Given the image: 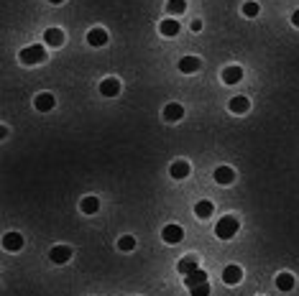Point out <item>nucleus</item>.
<instances>
[{"label": "nucleus", "mask_w": 299, "mask_h": 296, "mask_svg": "<svg viewBox=\"0 0 299 296\" xmlns=\"http://www.w3.org/2000/svg\"><path fill=\"white\" fill-rule=\"evenodd\" d=\"M199 266H197V258L194 255H187V258H182L179 263H176V271L182 273V276H190L192 271H197Z\"/></svg>", "instance_id": "f3484780"}, {"label": "nucleus", "mask_w": 299, "mask_h": 296, "mask_svg": "<svg viewBox=\"0 0 299 296\" xmlns=\"http://www.w3.org/2000/svg\"><path fill=\"white\" fill-rule=\"evenodd\" d=\"M43 43H46V46H62V43H64V31L62 28H57V26H54V28H46V31H43Z\"/></svg>", "instance_id": "9b49d317"}, {"label": "nucleus", "mask_w": 299, "mask_h": 296, "mask_svg": "<svg viewBox=\"0 0 299 296\" xmlns=\"http://www.w3.org/2000/svg\"><path fill=\"white\" fill-rule=\"evenodd\" d=\"M243 16H246V18H256L258 16V10H261V5L256 3V0H248V3H243Z\"/></svg>", "instance_id": "b1692460"}, {"label": "nucleus", "mask_w": 299, "mask_h": 296, "mask_svg": "<svg viewBox=\"0 0 299 296\" xmlns=\"http://www.w3.org/2000/svg\"><path fill=\"white\" fill-rule=\"evenodd\" d=\"M202 281H207V271L197 268V271H192V273H190V276H184V286H187V289H192V286H197V283H202Z\"/></svg>", "instance_id": "aec40b11"}, {"label": "nucleus", "mask_w": 299, "mask_h": 296, "mask_svg": "<svg viewBox=\"0 0 299 296\" xmlns=\"http://www.w3.org/2000/svg\"><path fill=\"white\" fill-rule=\"evenodd\" d=\"M3 248L8 250V253H18L21 248H23V235L16 233V230H10L3 235Z\"/></svg>", "instance_id": "39448f33"}, {"label": "nucleus", "mask_w": 299, "mask_h": 296, "mask_svg": "<svg viewBox=\"0 0 299 296\" xmlns=\"http://www.w3.org/2000/svg\"><path fill=\"white\" fill-rule=\"evenodd\" d=\"M238 230H240V222L235 217H230V214L215 225V235L220 237V240H230V237H235Z\"/></svg>", "instance_id": "f03ea898"}, {"label": "nucleus", "mask_w": 299, "mask_h": 296, "mask_svg": "<svg viewBox=\"0 0 299 296\" xmlns=\"http://www.w3.org/2000/svg\"><path fill=\"white\" fill-rule=\"evenodd\" d=\"M243 281V268L235 266V263H230L223 268V283H228V286H238V283Z\"/></svg>", "instance_id": "423d86ee"}, {"label": "nucleus", "mask_w": 299, "mask_h": 296, "mask_svg": "<svg viewBox=\"0 0 299 296\" xmlns=\"http://www.w3.org/2000/svg\"><path fill=\"white\" fill-rule=\"evenodd\" d=\"M215 181L217 184H233L235 181V171L230 166H217L215 169Z\"/></svg>", "instance_id": "2eb2a0df"}, {"label": "nucleus", "mask_w": 299, "mask_h": 296, "mask_svg": "<svg viewBox=\"0 0 299 296\" xmlns=\"http://www.w3.org/2000/svg\"><path fill=\"white\" fill-rule=\"evenodd\" d=\"M190 294H192V296H210V283H207V281L197 283V286L190 289Z\"/></svg>", "instance_id": "a878e982"}, {"label": "nucleus", "mask_w": 299, "mask_h": 296, "mask_svg": "<svg viewBox=\"0 0 299 296\" xmlns=\"http://www.w3.org/2000/svg\"><path fill=\"white\" fill-rule=\"evenodd\" d=\"M100 95H105V97H118L120 95V79L115 77H107L100 82Z\"/></svg>", "instance_id": "6e6552de"}, {"label": "nucleus", "mask_w": 299, "mask_h": 296, "mask_svg": "<svg viewBox=\"0 0 299 296\" xmlns=\"http://www.w3.org/2000/svg\"><path fill=\"white\" fill-rule=\"evenodd\" d=\"M161 240L169 243V245H176V243L184 240V230H182L179 225H166L164 230H161Z\"/></svg>", "instance_id": "7ed1b4c3"}, {"label": "nucleus", "mask_w": 299, "mask_h": 296, "mask_svg": "<svg viewBox=\"0 0 299 296\" xmlns=\"http://www.w3.org/2000/svg\"><path fill=\"white\" fill-rule=\"evenodd\" d=\"M18 59L33 66V64H41V62H46V46H39V43H33V46H26V49H21L18 54Z\"/></svg>", "instance_id": "f257e3e1"}, {"label": "nucleus", "mask_w": 299, "mask_h": 296, "mask_svg": "<svg viewBox=\"0 0 299 296\" xmlns=\"http://www.w3.org/2000/svg\"><path fill=\"white\" fill-rule=\"evenodd\" d=\"M169 174H171V179H187V176L192 174V166L187 164V161H182V158H179V161H174V164H171Z\"/></svg>", "instance_id": "4468645a"}, {"label": "nucleus", "mask_w": 299, "mask_h": 296, "mask_svg": "<svg viewBox=\"0 0 299 296\" xmlns=\"http://www.w3.org/2000/svg\"><path fill=\"white\" fill-rule=\"evenodd\" d=\"M199 66H202V62H199L197 56H182L179 59V72L182 74H194Z\"/></svg>", "instance_id": "ddd939ff"}, {"label": "nucleus", "mask_w": 299, "mask_h": 296, "mask_svg": "<svg viewBox=\"0 0 299 296\" xmlns=\"http://www.w3.org/2000/svg\"><path fill=\"white\" fill-rule=\"evenodd\" d=\"M49 258H51V263L64 266V263H69V260H72V248L69 245H54Z\"/></svg>", "instance_id": "20e7f679"}, {"label": "nucleus", "mask_w": 299, "mask_h": 296, "mask_svg": "<svg viewBox=\"0 0 299 296\" xmlns=\"http://www.w3.org/2000/svg\"><path fill=\"white\" fill-rule=\"evenodd\" d=\"M192 31H194V33L202 31V21H192Z\"/></svg>", "instance_id": "bb28decb"}, {"label": "nucleus", "mask_w": 299, "mask_h": 296, "mask_svg": "<svg viewBox=\"0 0 299 296\" xmlns=\"http://www.w3.org/2000/svg\"><path fill=\"white\" fill-rule=\"evenodd\" d=\"M80 210H82L85 214H95V212L100 210V199H97V197H92V194H90V197H85V199L80 202Z\"/></svg>", "instance_id": "4be33fe9"}, {"label": "nucleus", "mask_w": 299, "mask_h": 296, "mask_svg": "<svg viewBox=\"0 0 299 296\" xmlns=\"http://www.w3.org/2000/svg\"><path fill=\"white\" fill-rule=\"evenodd\" d=\"M161 115H164V120H166V123H179V120L184 118V107L179 105V102H169V105L164 107Z\"/></svg>", "instance_id": "1a4fd4ad"}, {"label": "nucleus", "mask_w": 299, "mask_h": 296, "mask_svg": "<svg viewBox=\"0 0 299 296\" xmlns=\"http://www.w3.org/2000/svg\"><path fill=\"white\" fill-rule=\"evenodd\" d=\"M166 10H169L171 16L184 13V10H187V3H184V0H169V3H166Z\"/></svg>", "instance_id": "393cba45"}, {"label": "nucleus", "mask_w": 299, "mask_h": 296, "mask_svg": "<svg viewBox=\"0 0 299 296\" xmlns=\"http://www.w3.org/2000/svg\"><path fill=\"white\" fill-rule=\"evenodd\" d=\"M220 77H223L225 85H238L243 79V66L238 64H230V66H223V72H220Z\"/></svg>", "instance_id": "0eeeda50"}, {"label": "nucleus", "mask_w": 299, "mask_h": 296, "mask_svg": "<svg viewBox=\"0 0 299 296\" xmlns=\"http://www.w3.org/2000/svg\"><path fill=\"white\" fill-rule=\"evenodd\" d=\"M294 283H297V278L292 276V273H286V271L276 276V289H279V291H292Z\"/></svg>", "instance_id": "a211bd4d"}, {"label": "nucleus", "mask_w": 299, "mask_h": 296, "mask_svg": "<svg viewBox=\"0 0 299 296\" xmlns=\"http://www.w3.org/2000/svg\"><path fill=\"white\" fill-rule=\"evenodd\" d=\"M228 107L235 112V115H246V112L251 110V102H248V97H233L228 102Z\"/></svg>", "instance_id": "dca6fc26"}, {"label": "nucleus", "mask_w": 299, "mask_h": 296, "mask_svg": "<svg viewBox=\"0 0 299 296\" xmlns=\"http://www.w3.org/2000/svg\"><path fill=\"white\" fill-rule=\"evenodd\" d=\"M54 102H57V100H54L51 92H41V95L33 97V107H36L39 112H49L54 107Z\"/></svg>", "instance_id": "f8f14e48"}, {"label": "nucleus", "mask_w": 299, "mask_h": 296, "mask_svg": "<svg viewBox=\"0 0 299 296\" xmlns=\"http://www.w3.org/2000/svg\"><path fill=\"white\" fill-rule=\"evenodd\" d=\"M49 3H54V5H59V3H64V0H49Z\"/></svg>", "instance_id": "c85d7f7f"}, {"label": "nucleus", "mask_w": 299, "mask_h": 296, "mask_svg": "<svg viewBox=\"0 0 299 296\" xmlns=\"http://www.w3.org/2000/svg\"><path fill=\"white\" fill-rule=\"evenodd\" d=\"M87 43H90V46H95V49H100V46H105L107 43V31L105 28H90L87 31Z\"/></svg>", "instance_id": "9d476101"}, {"label": "nucleus", "mask_w": 299, "mask_h": 296, "mask_svg": "<svg viewBox=\"0 0 299 296\" xmlns=\"http://www.w3.org/2000/svg\"><path fill=\"white\" fill-rule=\"evenodd\" d=\"M159 31H161V36H166V39H174L176 33H179V23H176L174 18H166V21H161Z\"/></svg>", "instance_id": "6ab92c4d"}, {"label": "nucleus", "mask_w": 299, "mask_h": 296, "mask_svg": "<svg viewBox=\"0 0 299 296\" xmlns=\"http://www.w3.org/2000/svg\"><path fill=\"white\" fill-rule=\"evenodd\" d=\"M292 26L299 28V10H294V13H292Z\"/></svg>", "instance_id": "cd10ccee"}, {"label": "nucleus", "mask_w": 299, "mask_h": 296, "mask_svg": "<svg viewBox=\"0 0 299 296\" xmlns=\"http://www.w3.org/2000/svg\"><path fill=\"white\" fill-rule=\"evenodd\" d=\"M213 212H215V207H213V202H207V199H202V202L194 204V214H197L199 220H207Z\"/></svg>", "instance_id": "412c9836"}, {"label": "nucleus", "mask_w": 299, "mask_h": 296, "mask_svg": "<svg viewBox=\"0 0 299 296\" xmlns=\"http://www.w3.org/2000/svg\"><path fill=\"white\" fill-rule=\"evenodd\" d=\"M133 248H136V237H133V235L118 237V250H120V253H130Z\"/></svg>", "instance_id": "5701e85b"}]
</instances>
